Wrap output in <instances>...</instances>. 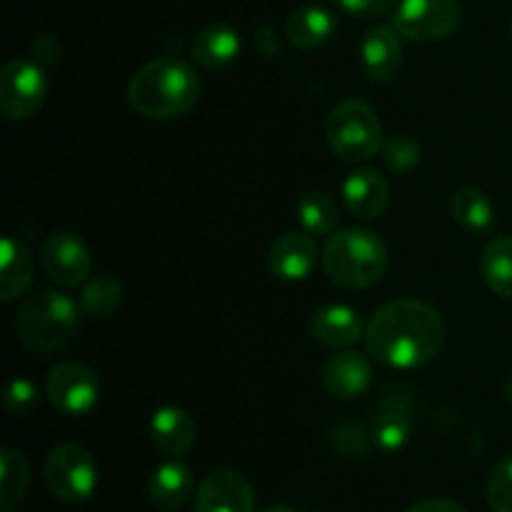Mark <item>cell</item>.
<instances>
[{
	"label": "cell",
	"instance_id": "10",
	"mask_svg": "<svg viewBox=\"0 0 512 512\" xmlns=\"http://www.w3.org/2000/svg\"><path fill=\"white\" fill-rule=\"evenodd\" d=\"M40 265L60 288H78L90 278L93 258L83 238L75 233H53L40 250Z\"/></svg>",
	"mask_w": 512,
	"mask_h": 512
},
{
	"label": "cell",
	"instance_id": "35",
	"mask_svg": "<svg viewBox=\"0 0 512 512\" xmlns=\"http://www.w3.org/2000/svg\"><path fill=\"white\" fill-rule=\"evenodd\" d=\"M263 512H295L293 508H288V505H273V508L263 510Z\"/></svg>",
	"mask_w": 512,
	"mask_h": 512
},
{
	"label": "cell",
	"instance_id": "29",
	"mask_svg": "<svg viewBox=\"0 0 512 512\" xmlns=\"http://www.w3.org/2000/svg\"><path fill=\"white\" fill-rule=\"evenodd\" d=\"M488 505L493 512H512V455L500 460L490 475Z\"/></svg>",
	"mask_w": 512,
	"mask_h": 512
},
{
	"label": "cell",
	"instance_id": "18",
	"mask_svg": "<svg viewBox=\"0 0 512 512\" xmlns=\"http://www.w3.org/2000/svg\"><path fill=\"white\" fill-rule=\"evenodd\" d=\"M195 488L193 470L180 460H168V463L158 465L155 473L150 475L148 493L155 508L160 510H178L190 500Z\"/></svg>",
	"mask_w": 512,
	"mask_h": 512
},
{
	"label": "cell",
	"instance_id": "38",
	"mask_svg": "<svg viewBox=\"0 0 512 512\" xmlns=\"http://www.w3.org/2000/svg\"><path fill=\"white\" fill-rule=\"evenodd\" d=\"M13 512H28V510H13Z\"/></svg>",
	"mask_w": 512,
	"mask_h": 512
},
{
	"label": "cell",
	"instance_id": "5",
	"mask_svg": "<svg viewBox=\"0 0 512 512\" xmlns=\"http://www.w3.org/2000/svg\"><path fill=\"white\" fill-rule=\"evenodd\" d=\"M325 138L333 153L348 163L370 160L383 148V125L378 113L360 98H345L325 120Z\"/></svg>",
	"mask_w": 512,
	"mask_h": 512
},
{
	"label": "cell",
	"instance_id": "16",
	"mask_svg": "<svg viewBox=\"0 0 512 512\" xmlns=\"http://www.w3.org/2000/svg\"><path fill=\"white\" fill-rule=\"evenodd\" d=\"M195 438H198V425L188 410L178 408V405H165L153 413L150 440L168 458H183L185 453H190Z\"/></svg>",
	"mask_w": 512,
	"mask_h": 512
},
{
	"label": "cell",
	"instance_id": "36",
	"mask_svg": "<svg viewBox=\"0 0 512 512\" xmlns=\"http://www.w3.org/2000/svg\"><path fill=\"white\" fill-rule=\"evenodd\" d=\"M505 395H508V400L512 403V373L508 375V380H505Z\"/></svg>",
	"mask_w": 512,
	"mask_h": 512
},
{
	"label": "cell",
	"instance_id": "34",
	"mask_svg": "<svg viewBox=\"0 0 512 512\" xmlns=\"http://www.w3.org/2000/svg\"><path fill=\"white\" fill-rule=\"evenodd\" d=\"M408 512H465V510L460 508L458 503H453V500L428 498V500H420V503H415Z\"/></svg>",
	"mask_w": 512,
	"mask_h": 512
},
{
	"label": "cell",
	"instance_id": "23",
	"mask_svg": "<svg viewBox=\"0 0 512 512\" xmlns=\"http://www.w3.org/2000/svg\"><path fill=\"white\" fill-rule=\"evenodd\" d=\"M453 218L463 225L468 233H488L495 223V208L488 195L473 185H463L453 193L450 200Z\"/></svg>",
	"mask_w": 512,
	"mask_h": 512
},
{
	"label": "cell",
	"instance_id": "14",
	"mask_svg": "<svg viewBox=\"0 0 512 512\" xmlns=\"http://www.w3.org/2000/svg\"><path fill=\"white\" fill-rule=\"evenodd\" d=\"M318 243L310 233H285L273 243L268 253V265L275 278L298 283L315 270L320 260Z\"/></svg>",
	"mask_w": 512,
	"mask_h": 512
},
{
	"label": "cell",
	"instance_id": "4",
	"mask_svg": "<svg viewBox=\"0 0 512 512\" xmlns=\"http://www.w3.org/2000/svg\"><path fill=\"white\" fill-rule=\"evenodd\" d=\"M80 308L73 298L58 290L30 295L15 320V335L30 353L50 355L65 348L78 330Z\"/></svg>",
	"mask_w": 512,
	"mask_h": 512
},
{
	"label": "cell",
	"instance_id": "32",
	"mask_svg": "<svg viewBox=\"0 0 512 512\" xmlns=\"http://www.w3.org/2000/svg\"><path fill=\"white\" fill-rule=\"evenodd\" d=\"M60 53H63V45L53 35H40L33 43V58L43 65H53L60 58Z\"/></svg>",
	"mask_w": 512,
	"mask_h": 512
},
{
	"label": "cell",
	"instance_id": "30",
	"mask_svg": "<svg viewBox=\"0 0 512 512\" xmlns=\"http://www.w3.org/2000/svg\"><path fill=\"white\" fill-rule=\"evenodd\" d=\"M3 400H5V408H8L13 415H28L33 413L35 405H38L40 393L38 388H35L33 380L15 378L13 383L8 385V390H5Z\"/></svg>",
	"mask_w": 512,
	"mask_h": 512
},
{
	"label": "cell",
	"instance_id": "33",
	"mask_svg": "<svg viewBox=\"0 0 512 512\" xmlns=\"http://www.w3.org/2000/svg\"><path fill=\"white\" fill-rule=\"evenodd\" d=\"M255 45H258V50L265 55V58H273V55H278L280 50L278 38H275V30L270 28V25H263V28L255 30Z\"/></svg>",
	"mask_w": 512,
	"mask_h": 512
},
{
	"label": "cell",
	"instance_id": "21",
	"mask_svg": "<svg viewBox=\"0 0 512 512\" xmlns=\"http://www.w3.org/2000/svg\"><path fill=\"white\" fill-rule=\"evenodd\" d=\"M335 33V18L330 10L318 5H305L293 10L285 20V35L300 50H315L328 43Z\"/></svg>",
	"mask_w": 512,
	"mask_h": 512
},
{
	"label": "cell",
	"instance_id": "11",
	"mask_svg": "<svg viewBox=\"0 0 512 512\" xmlns=\"http://www.w3.org/2000/svg\"><path fill=\"white\" fill-rule=\"evenodd\" d=\"M193 512H255L253 485L233 468L213 470L195 493Z\"/></svg>",
	"mask_w": 512,
	"mask_h": 512
},
{
	"label": "cell",
	"instance_id": "19",
	"mask_svg": "<svg viewBox=\"0 0 512 512\" xmlns=\"http://www.w3.org/2000/svg\"><path fill=\"white\" fill-rule=\"evenodd\" d=\"M33 275L35 260L25 243L10 238V235L3 238V245H0V298L5 303L18 300L33 285Z\"/></svg>",
	"mask_w": 512,
	"mask_h": 512
},
{
	"label": "cell",
	"instance_id": "15",
	"mask_svg": "<svg viewBox=\"0 0 512 512\" xmlns=\"http://www.w3.org/2000/svg\"><path fill=\"white\" fill-rule=\"evenodd\" d=\"M343 203L350 215L360 220H375L388 210L390 185L378 170L360 168L343 183Z\"/></svg>",
	"mask_w": 512,
	"mask_h": 512
},
{
	"label": "cell",
	"instance_id": "6",
	"mask_svg": "<svg viewBox=\"0 0 512 512\" xmlns=\"http://www.w3.org/2000/svg\"><path fill=\"white\" fill-rule=\"evenodd\" d=\"M45 485L55 500L65 505H80L95 493L98 465L83 445L65 443L50 450L45 458Z\"/></svg>",
	"mask_w": 512,
	"mask_h": 512
},
{
	"label": "cell",
	"instance_id": "17",
	"mask_svg": "<svg viewBox=\"0 0 512 512\" xmlns=\"http://www.w3.org/2000/svg\"><path fill=\"white\" fill-rule=\"evenodd\" d=\"M365 325L363 318L355 313L350 305H325V308L315 310L313 320H310V333L318 340L320 345H328V348L345 350L350 345L360 343V338H365Z\"/></svg>",
	"mask_w": 512,
	"mask_h": 512
},
{
	"label": "cell",
	"instance_id": "2",
	"mask_svg": "<svg viewBox=\"0 0 512 512\" xmlns=\"http://www.w3.org/2000/svg\"><path fill=\"white\" fill-rule=\"evenodd\" d=\"M200 98V78L180 58H155L133 73L128 100L135 113L150 120H173L188 113Z\"/></svg>",
	"mask_w": 512,
	"mask_h": 512
},
{
	"label": "cell",
	"instance_id": "12",
	"mask_svg": "<svg viewBox=\"0 0 512 512\" xmlns=\"http://www.w3.org/2000/svg\"><path fill=\"white\" fill-rule=\"evenodd\" d=\"M403 35L393 25H375L360 40V63L375 83H388L403 68Z\"/></svg>",
	"mask_w": 512,
	"mask_h": 512
},
{
	"label": "cell",
	"instance_id": "13",
	"mask_svg": "<svg viewBox=\"0 0 512 512\" xmlns=\"http://www.w3.org/2000/svg\"><path fill=\"white\" fill-rule=\"evenodd\" d=\"M370 380H373V370H370L368 358L353 353V350H340V353L330 355L320 370L323 390L335 400L358 398L368 390Z\"/></svg>",
	"mask_w": 512,
	"mask_h": 512
},
{
	"label": "cell",
	"instance_id": "37",
	"mask_svg": "<svg viewBox=\"0 0 512 512\" xmlns=\"http://www.w3.org/2000/svg\"><path fill=\"white\" fill-rule=\"evenodd\" d=\"M510 38H512V20H510Z\"/></svg>",
	"mask_w": 512,
	"mask_h": 512
},
{
	"label": "cell",
	"instance_id": "20",
	"mask_svg": "<svg viewBox=\"0 0 512 512\" xmlns=\"http://www.w3.org/2000/svg\"><path fill=\"white\" fill-rule=\"evenodd\" d=\"M240 35L228 23H210L195 35L193 58L195 63L208 70H220L233 63L240 55Z\"/></svg>",
	"mask_w": 512,
	"mask_h": 512
},
{
	"label": "cell",
	"instance_id": "7",
	"mask_svg": "<svg viewBox=\"0 0 512 512\" xmlns=\"http://www.w3.org/2000/svg\"><path fill=\"white\" fill-rule=\"evenodd\" d=\"M460 20H463V8L458 0H400L390 25L403 38L435 43L450 38L460 28Z\"/></svg>",
	"mask_w": 512,
	"mask_h": 512
},
{
	"label": "cell",
	"instance_id": "26",
	"mask_svg": "<svg viewBox=\"0 0 512 512\" xmlns=\"http://www.w3.org/2000/svg\"><path fill=\"white\" fill-rule=\"evenodd\" d=\"M338 205L323 190H310L298 200V220L313 238H330L338 228Z\"/></svg>",
	"mask_w": 512,
	"mask_h": 512
},
{
	"label": "cell",
	"instance_id": "27",
	"mask_svg": "<svg viewBox=\"0 0 512 512\" xmlns=\"http://www.w3.org/2000/svg\"><path fill=\"white\" fill-rule=\"evenodd\" d=\"M123 305V285L113 275H95L80 290V310L90 318H110Z\"/></svg>",
	"mask_w": 512,
	"mask_h": 512
},
{
	"label": "cell",
	"instance_id": "9",
	"mask_svg": "<svg viewBox=\"0 0 512 512\" xmlns=\"http://www.w3.org/2000/svg\"><path fill=\"white\" fill-rule=\"evenodd\" d=\"M45 393L58 413L68 415V418H80L98 405L100 380L90 365L65 360L50 370Z\"/></svg>",
	"mask_w": 512,
	"mask_h": 512
},
{
	"label": "cell",
	"instance_id": "3",
	"mask_svg": "<svg viewBox=\"0 0 512 512\" xmlns=\"http://www.w3.org/2000/svg\"><path fill=\"white\" fill-rule=\"evenodd\" d=\"M320 263L338 288L365 290L385 275L388 245L375 230L343 228L328 238Z\"/></svg>",
	"mask_w": 512,
	"mask_h": 512
},
{
	"label": "cell",
	"instance_id": "1",
	"mask_svg": "<svg viewBox=\"0 0 512 512\" xmlns=\"http://www.w3.org/2000/svg\"><path fill=\"white\" fill-rule=\"evenodd\" d=\"M368 353L390 368H420L440 353L445 325L433 305L400 298L383 305L365 330Z\"/></svg>",
	"mask_w": 512,
	"mask_h": 512
},
{
	"label": "cell",
	"instance_id": "22",
	"mask_svg": "<svg viewBox=\"0 0 512 512\" xmlns=\"http://www.w3.org/2000/svg\"><path fill=\"white\" fill-rule=\"evenodd\" d=\"M370 438L385 453H398L410 440L408 405L400 400H385L370 428Z\"/></svg>",
	"mask_w": 512,
	"mask_h": 512
},
{
	"label": "cell",
	"instance_id": "8",
	"mask_svg": "<svg viewBox=\"0 0 512 512\" xmlns=\"http://www.w3.org/2000/svg\"><path fill=\"white\" fill-rule=\"evenodd\" d=\"M48 93L45 65L35 58H15L0 73V110L8 120H28L43 108Z\"/></svg>",
	"mask_w": 512,
	"mask_h": 512
},
{
	"label": "cell",
	"instance_id": "31",
	"mask_svg": "<svg viewBox=\"0 0 512 512\" xmlns=\"http://www.w3.org/2000/svg\"><path fill=\"white\" fill-rule=\"evenodd\" d=\"M340 8L355 18H380V15L390 13L398 5V0H335Z\"/></svg>",
	"mask_w": 512,
	"mask_h": 512
},
{
	"label": "cell",
	"instance_id": "25",
	"mask_svg": "<svg viewBox=\"0 0 512 512\" xmlns=\"http://www.w3.org/2000/svg\"><path fill=\"white\" fill-rule=\"evenodd\" d=\"M30 488V463L20 450H0V510L13 512Z\"/></svg>",
	"mask_w": 512,
	"mask_h": 512
},
{
	"label": "cell",
	"instance_id": "24",
	"mask_svg": "<svg viewBox=\"0 0 512 512\" xmlns=\"http://www.w3.org/2000/svg\"><path fill=\"white\" fill-rule=\"evenodd\" d=\"M480 270L495 295L512 300V235H498L485 245Z\"/></svg>",
	"mask_w": 512,
	"mask_h": 512
},
{
	"label": "cell",
	"instance_id": "28",
	"mask_svg": "<svg viewBox=\"0 0 512 512\" xmlns=\"http://www.w3.org/2000/svg\"><path fill=\"white\" fill-rule=\"evenodd\" d=\"M383 163L388 165L393 173H410L420 165L423 160V148L418 145V140H413L410 135H393V138L383 140Z\"/></svg>",
	"mask_w": 512,
	"mask_h": 512
}]
</instances>
